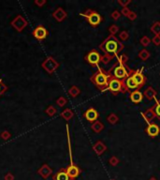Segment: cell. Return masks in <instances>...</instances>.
<instances>
[{
	"mask_svg": "<svg viewBox=\"0 0 160 180\" xmlns=\"http://www.w3.org/2000/svg\"><path fill=\"white\" fill-rule=\"evenodd\" d=\"M124 44L121 42L116 37L113 35L108 36L106 39L103 40V42L99 45V49L103 51L105 53H110L115 56H118L119 53L124 50Z\"/></svg>",
	"mask_w": 160,
	"mask_h": 180,
	"instance_id": "6da1fadb",
	"label": "cell"
},
{
	"mask_svg": "<svg viewBox=\"0 0 160 180\" xmlns=\"http://www.w3.org/2000/svg\"><path fill=\"white\" fill-rule=\"evenodd\" d=\"M108 74H109L108 90L111 91L114 96L118 95L119 93H125V92L128 91V89L126 88V85H125V81L115 78L112 74V69L109 70Z\"/></svg>",
	"mask_w": 160,
	"mask_h": 180,
	"instance_id": "7a4b0ae2",
	"label": "cell"
},
{
	"mask_svg": "<svg viewBox=\"0 0 160 180\" xmlns=\"http://www.w3.org/2000/svg\"><path fill=\"white\" fill-rule=\"evenodd\" d=\"M90 81L101 92L108 90L109 74H108V72H105L104 69L98 68L97 72L90 77Z\"/></svg>",
	"mask_w": 160,
	"mask_h": 180,
	"instance_id": "3957f363",
	"label": "cell"
},
{
	"mask_svg": "<svg viewBox=\"0 0 160 180\" xmlns=\"http://www.w3.org/2000/svg\"><path fill=\"white\" fill-rule=\"evenodd\" d=\"M117 63H115L112 66V68H113L112 75L114 76L115 78H117L119 80L125 81L126 78H128V76L130 75L131 69L128 66H126V65H123V64H120V63L117 66Z\"/></svg>",
	"mask_w": 160,
	"mask_h": 180,
	"instance_id": "277c9868",
	"label": "cell"
},
{
	"mask_svg": "<svg viewBox=\"0 0 160 180\" xmlns=\"http://www.w3.org/2000/svg\"><path fill=\"white\" fill-rule=\"evenodd\" d=\"M59 63L53 56L47 57L41 64V67L46 70L49 74H53L59 68Z\"/></svg>",
	"mask_w": 160,
	"mask_h": 180,
	"instance_id": "5b68a950",
	"label": "cell"
},
{
	"mask_svg": "<svg viewBox=\"0 0 160 180\" xmlns=\"http://www.w3.org/2000/svg\"><path fill=\"white\" fill-rule=\"evenodd\" d=\"M84 60L87 63H89L91 66L97 67L99 62H101V56H100V53H98V51L91 50L90 52H88L85 54Z\"/></svg>",
	"mask_w": 160,
	"mask_h": 180,
	"instance_id": "8992f818",
	"label": "cell"
},
{
	"mask_svg": "<svg viewBox=\"0 0 160 180\" xmlns=\"http://www.w3.org/2000/svg\"><path fill=\"white\" fill-rule=\"evenodd\" d=\"M131 75H132V77L134 78L138 86H139V90H140L147 82L146 76L143 74V67L141 68L140 69H132Z\"/></svg>",
	"mask_w": 160,
	"mask_h": 180,
	"instance_id": "52a82bcc",
	"label": "cell"
},
{
	"mask_svg": "<svg viewBox=\"0 0 160 180\" xmlns=\"http://www.w3.org/2000/svg\"><path fill=\"white\" fill-rule=\"evenodd\" d=\"M12 26L13 28L17 31V32H22L25 27L28 25L27 23V21L23 17L22 15H17L16 17L12 21V23H10Z\"/></svg>",
	"mask_w": 160,
	"mask_h": 180,
	"instance_id": "ba28073f",
	"label": "cell"
},
{
	"mask_svg": "<svg viewBox=\"0 0 160 180\" xmlns=\"http://www.w3.org/2000/svg\"><path fill=\"white\" fill-rule=\"evenodd\" d=\"M32 35L37 40H43L47 39V37L49 36V31L43 25H40L33 30Z\"/></svg>",
	"mask_w": 160,
	"mask_h": 180,
	"instance_id": "9c48e42d",
	"label": "cell"
},
{
	"mask_svg": "<svg viewBox=\"0 0 160 180\" xmlns=\"http://www.w3.org/2000/svg\"><path fill=\"white\" fill-rule=\"evenodd\" d=\"M85 19L87 20L88 23H89L93 27H97V25H100L101 22L103 21L102 16L99 13H97L96 10H94V12L89 16H87Z\"/></svg>",
	"mask_w": 160,
	"mask_h": 180,
	"instance_id": "30bf717a",
	"label": "cell"
},
{
	"mask_svg": "<svg viewBox=\"0 0 160 180\" xmlns=\"http://www.w3.org/2000/svg\"><path fill=\"white\" fill-rule=\"evenodd\" d=\"M145 132L150 136V137H156L160 134V127L156 123H150L147 125L145 128Z\"/></svg>",
	"mask_w": 160,
	"mask_h": 180,
	"instance_id": "8fae6325",
	"label": "cell"
},
{
	"mask_svg": "<svg viewBox=\"0 0 160 180\" xmlns=\"http://www.w3.org/2000/svg\"><path fill=\"white\" fill-rule=\"evenodd\" d=\"M66 170H67V173L68 174L70 180H73V179L77 178L80 176V173H81V169L77 165L73 164V162H71V164L66 168Z\"/></svg>",
	"mask_w": 160,
	"mask_h": 180,
	"instance_id": "7c38bea8",
	"label": "cell"
},
{
	"mask_svg": "<svg viewBox=\"0 0 160 180\" xmlns=\"http://www.w3.org/2000/svg\"><path fill=\"white\" fill-rule=\"evenodd\" d=\"M84 116L85 117V119L87 120L88 122H90V123H94V122H96L98 116H99V113L96 110V109H94V108H89L88 110L84 113Z\"/></svg>",
	"mask_w": 160,
	"mask_h": 180,
	"instance_id": "4fadbf2b",
	"label": "cell"
},
{
	"mask_svg": "<svg viewBox=\"0 0 160 180\" xmlns=\"http://www.w3.org/2000/svg\"><path fill=\"white\" fill-rule=\"evenodd\" d=\"M53 17L55 19L57 22H59V23H61V22H63L66 18L68 17V13L65 12V10L63 9V8L59 7L57 8L54 12H53Z\"/></svg>",
	"mask_w": 160,
	"mask_h": 180,
	"instance_id": "5bb4252c",
	"label": "cell"
},
{
	"mask_svg": "<svg viewBox=\"0 0 160 180\" xmlns=\"http://www.w3.org/2000/svg\"><path fill=\"white\" fill-rule=\"evenodd\" d=\"M141 116H143V118H144V120L146 121L147 124L152 123L154 118L156 117V112H154V106L153 105L152 107H150L145 113H141Z\"/></svg>",
	"mask_w": 160,
	"mask_h": 180,
	"instance_id": "9a60e30c",
	"label": "cell"
},
{
	"mask_svg": "<svg viewBox=\"0 0 160 180\" xmlns=\"http://www.w3.org/2000/svg\"><path fill=\"white\" fill-rule=\"evenodd\" d=\"M52 173H53L52 168L50 167L48 164H43V165L37 170V173L40 174V176H42L44 179H47V178L52 174Z\"/></svg>",
	"mask_w": 160,
	"mask_h": 180,
	"instance_id": "2e32d148",
	"label": "cell"
},
{
	"mask_svg": "<svg viewBox=\"0 0 160 180\" xmlns=\"http://www.w3.org/2000/svg\"><path fill=\"white\" fill-rule=\"evenodd\" d=\"M53 180H70L66 168H61L53 176Z\"/></svg>",
	"mask_w": 160,
	"mask_h": 180,
	"instance_id": "e0dca14e",
	"label": "cell"
},
{
	"mask_svg": "<svg viewBox=\"0 0 160 180\" xmlns=\"http://www.w3.org/2000/svg\"><path fill=\"white\" fill-rule=\"evenodd\" d=\"M93 149L95 150L97 156H101L104 152L107 150V146L102 141H97V143L93 145Z\"/></svg>",
	"mask_w": 160,
	"mask_h": 180,
	"instance_id": "ac0fdd59",
	"label": "cell"
},
{
	"mask_svg": "<svg viewBox=\"0 0 160 180\" xmlns=\"http://www.w3.org/2000/svg\"><path fill=\"white\" fill-rule=\"evenodd\" d=\"M129 98L133 103H140L143 99V94L140 90H133L132 92H130Z\"/></svg>",
	"mask_w": 160,
	"mask_h": 180,
	"instance_id": "d6986e66",
	"label": "cell"
},
{
	"mask_svg": "<svg viewBox=\"0 0 160 180\" xmlns=\"http://www.w3.org/2000/svg\"><path fill=\"white\" fill-rule=\"evenodd\" d=\"M157 95L156 90L153 88L152 86H148L147 88L143 92V96H144L148 100H153L156 99V97Z\"/></svg>",
	"mask_w": 160,
	"mask_h": 180,
	"instance_id": "ffe728a7",
	"label": "cell"
},
{
	"mask_svg": "<svg viewBox=\"0 0 160 180\" xmlns=\"http://www.w3.org/2000/svg\"><path fill=\"white\" fill-rule=\"evenodd\" d=\"M132 69H131V72H130V75L128 76V78L125 80V85H126V88L128 89V91L130 89H134V90H139V86H138L137 83L135 82L134 78L132 77Z\"/></svg>",
	"mask_w": 160,
	"mask_h": 180,
	"instance_id": "44dd1931",
	"label": "cell"
},
{
	"mask_svg": "<svg viewBox=\"0 0 160 180\" xmlns=\"http://www.w3.org/2000/svg\"><path fill=\"white\" fill-rule=\"evenodd\" d=\"M60 116H61L62 118H64L66 121H68V120H70L74 116V113H73L72 110H71V109L67 108V109H65L64 111L61 112V113H60Z\"/></svg>",
	"mask_w": 160,
	"mask_h": 180,
	"instance_id": "7402d4cb",
	"label": "cell"
},
{
	"mask_svg": "<svg viewBox=\"0 0 160 180\" xmlns=\"http://www.w3.org/2000/svg\"><path fill=\"white\" fill-rule=\"evenodd\" d=\"M104 125L102 122H100L99 120H97L96 122H94L92 124V126H91V129L93 132H95L96 133H99V132H101L102 130L104 129Z\"/></svg>",
	"mask_w": 160,
	"mask_h": 180,
	"instance_id": "603a6c76",
	"label": "cell"
},
{
	"mask_svg": "<svg viewBox=\"0 0 160 180\" xmlns=\"http://www.w3.org/2000/svg\"><path fill=\"white\" fill-rule=\"evenodd\" d=\"M80 94H81V89L79 88L78 86H76V85H72L68 89V95L70 97H72V98L78 97Z\"/></svg>",
	"mask_w": 160,
	"mask_h": 180,
	"instance_id": "cb8c5ba5",
	"label": "cell"
},
{
	"mask_svg": "<svg viewBox=\"0 0 160 180\" xmlns=\"http://www.w3.org/2000/svg\"><path fill=\"white\" fill-rule=\"evenodd\" d=\"M151 32L154 36H160V22H154L151 26Z\"/></svg>",
	"mask_w": 160,
	"mask_h": 180,
	"instance_id": "d4e9b609",
	"label": "cell"
},
{
	"mask_svg": "<svg viewBox=\"0 0 160 180\" xmlns=\"http://www.w3.org/2000/svg\"><path fill=\"white\" fill-rule=\"evenodd\" d=\"M150 52H149L148 50H146V49H142V50L140 51L139 53V57L142 60V61H145V60H147L149 57H150Z\"/></svg>",
	"mask_w": 160,
	"mask_h": 180,
	"instance_id": "484cf974",
	"label": "cell"
},
{
	"mask_svg": "<svg viewBox=\"0 0 160 180\" xmlns=\"http://www.w3.org/2000/svg\"><path fill=\"white\" fill-rule=\"evenodd\" d=\"M107 120H108V122L111 123L112 125H115L119 121V117L115 113H110L109 116H107Z\"/></svg>",
	"mask_w": 160,
	"mask_h": 180,
	"instance_id": "4316f807",
	"label": "cell"
},
{
	"mask_svg": "<svg viewBox=\"0 0 160 180\" xmlns=\"http://www.w3.org/2000/svg\"><path fill=\"white\" fill-rule=\"evenodd\" d=\"M114 58L113 56H112V54L110 53H104L103 56H101V62L104 64V65H107L108 63L111 62V60H112Z\"/></svg>",
	"mask_w": 160,
	"mask_h": 180,
	"instance_id": "83f0119b",
	"label": "cell"
},
{
	"mask_svg": "<svg viewBox=\"0 0 160 180\" xmlns=\"http://www.w3.org/2000/svg\"><path fill=\"white\" fill-rule=\"evenodd\" d=\"M154 112H156V117L160 120V99H154Z\"/></svg>",
	"mask_w": 160,
	"mask_h": 180,
	"instance_id": "f1b7e54d",
	"label": "cell"
},
{
	"mask_svg": "<svg viewBox=\"0 0 160 180\" xmlns=\"http://www.w3.org/2000/svg\"><path fill=\"white\" fill-rule=\"evenodd\" d=\"M45 113L48 114L49 116H53L54 114H56L57 113V110H56V108L53 106V105H50L46 110H45Z\"/></svg>",
	"mask_w": 160,
	"mask_h": 180,
	"instance_id": "f546056e",
	"label": "cell"
},
{
	"mask_svg": "<svg viewBox=\"0 0 160 180\" xmlns=\"http://www.w3.org/2000/svg\"><path fill=\"white\" fill-rule=\"evenodd\" d=\"M117 59H118V63L123 64V65H126V62L128 61V54L123 53V54H121L120 56H118Z\"/></svg>",
	"mask_w": 160,
	"mask_h": 180,
	"instance_id": "4dcf8cb0",
	"label": "cell"
},
{
	"mask_svg": "<svg viewBox=\"0 0 160 180\" xmlns=\"http://www.w3.org/2000/svg\"><path fill=\"white\" fill-rule=\"evenodd\" d=\"M68 103V100L66 99L65 97H59L58 99L56 100V104L59 107H64L66 104Z\"/></svg>",
	"mask_w": 160,
	"mask_h": 180,
	"instance_id": "1f68e13d",
	"label": "cell"
},
{
	"mask_svg": "<svg viewBox=\"0 0 160 180\" xmlns=\"http://www.w3.org/2000/svg\"><path fill=\"white\" fill-rule=\"evenodd\" d=\"M140 42H141V44L143 47H147L151 43V40H150V38H148L147 36H144V37H142L141 39Z\"/></svg>",
	"mask_w": 160,
	"mask_h": 180,
	"instance_id": "d6a6232c",
	"label": "cell"
},
{
	"mask_svg": "<svg viewBox=\"0 0 160 180\" xmlns=\"http://www.w3.org/2000/svg\"><path fill=\"white\" fill-rule=\"evenodd\" d=\"M128 38H129V34H128V32L125 31V30L122 31V32H121V33L119 34V39H120V40H122V41L128 40Z\"/></svg>",
	"mask_w": 160,
	"mask_h": 180,
	"instance_id": "836d02e7",
	"label": "cell"
},
{
	"mask_svg": "<svg viewBox=\"0 0 160 180\" xmlns=\"http://www.w3.org/2000/svg\"><path fill=\"white\" fill-rule=\"evenodd\" d=\"M7 90H8V86L4 84L2 79H0V97H1Z\"/></svg>",
	"mask_w": 160,
	"mask_h": 180,
	"instance_id": "e575fe53",
	"label": "cell"
},
{
	"mask_svg": "<svg viewBox=\"0 0 160 180\" xmlns=\"http://www.w3.org/2000/svg\"><path fill=\"white\" fill-rule=\"evenodd\" d=\"M120 162V160L118 159L117 157H115V156H112L111 159L109 160V163L111 164L112 166H116L118 165V163Z\"/></svg>",
	"mask_w": 160,
	"mask_h": 180,
	"instance_id": "d590c367",
	"label": "cell"
},
{
	"mask_svg": "<svg viewBox=\"0 0 160 180\" xmlns=\"http://www.w3.org/2000/svg\"><path fill=\"white\" fill-rule=\"evenodd\" d=\"M0 137H1L3 140L7 141V140L10 139V137H12V134H10V132H8V130H4V132H2L1 134H0Z\"/></svg>",
	"mask_w": 160,
	"mask_h": 180,
	"instance_id": "8d00e7d4",
	"label": "cell"
},
{
	"mask_svg": "<svg viewBox=\"0 0 160 180\" xmlns=\"http://www.w3.org/2000/svg\"><path fill=\"white\" fill-rule=\"evenodd\" d=\"M118 30H119V27L117 25H112L109 28L110 33H111V35H113V36H115V34L117 33Z\"/></svg>",
	"mask_w": 160,
	"mask_h": 180,
	"instance_id": "74e56055",
	"label": "cell"
},
{
	"mask_svg": "<svg viewBox=\"0 0 160 180\" xmlns=\"http://www.w3.org/2000/svg\"><path fill=\"white\" fill-rule=\"evenodd\" d=\"M111 16H112V18L113 19V20H115V21H117V20H119V18L121 17V12H119L118 10H114V12L111 14Z\"/></svg>",
	"mask_w": 160,
	"mask_h": 180,
	"instance_id": "f35d334b",
	"label": "cell"
},
{
	"mask_svg": "<svg viewBox=\"0 0 160 180\" xmlns=\"http://www.w3.org/2000/svg\"><path fill=\"white\" fill-rule=\"evenodd\" d=\"M130 12H131V10H130V9L128 8V7L122 8V10H121V14H122L123 16H125V17H128Z\"/></svg>",
	"mask_w": 160,
	"mask_h": 180,
	"instance_id": "ab89813d",
	"label": "cell"
},
{
	"mask_svg": "<svg viewBox=\"0 0 160 180\" xmlns=\"http://www.w3.org/2000/svg\"><path fill=\"white\" fill-rule=\"evenodd\" d=\"M131 3V0H118V4H120L123 8L128 7V5Z\"/></svg>",
	"mask_w": 160,
	"mask_h": 180,
	"instance_id": "60d3db41",
	"label": "cell"
},
{
	"mask_svg": "<svg viewBox=\"0 0 160 180\" xmlns=\"http://www.w3.org/2000/svg\"><path fill=\"white\" fill-rule=\"evenodd\" d=\"M152 41L156 46H160V36H154Z\"/></svg>",
	"mask_w": 160,
	"mask_h": 180,
	"instance_id": "b9f144b4",
	"label": "cell"
},
{
	"mask_svg": "<svg viewBox=\"0 0 160 180\" xmlns=\"http://www.w3.org/2000/svg\"><path fill=\"white\" fill-rule=\"evenodd\" d=\"M34 3L37 5V7H40V8H41V7H43L44 5L46 4V0H35L34 1Z\"/></svg>",
	"mask_w": 160,
	"mask_h": 180,
	"instance_id": "7bdbcfd3",
	"label": "cell"
},
{
	"mask_svg": "<svg viewBox=\"0 0 160 180\" xmlns=\"http://www.w3.org/2000/svg\"><path fill=\"white\" fill-rule=\"evenodd\" d=\"M137 13L136 12H131L130 13H129V15L128 16V18L130 20V21H135L136 19H137Z\"/></svg>",
	"mask_w": 160,
	"mask_h": 180,
	"instance_id": "ee69618b",
	"label": "cell"
},
{
	"mask_svg": "<svg viewBox=\"0 0 160 180\" xmlns=\"http://www.w3.org/2000/svg\"><path fill=\"white\" fill-rule=\"evenodd\" d=\"M5 180H14V176L12 173H8L5 176Z\"/></svg>",
	"mask_w": 160,
	"mask_h": 180,
	"instance_id": "f6af8a7d",
	"label": "cell"
},
{
	"mask_svg": "<svg viewBox=\"0 0 160 180\" xmlns=\"http://www.w3.org/2000/svg\"><path fill=\"white\" fill-rule=\"evenodd\" d=\"M149 180H157V178H156V177H154V176H152Z\"/></svg>",
	"mask_w": 160,
	"mask_h": 180,
	"instance_id": "bcb514c9",
	"label": "cell"
},
{
	"mask_svg": "<svg viewBox=\"0 0 160 180\" xmlns=\"http://www.w3.org/2000/svg\"><path fill=\"white\" fill-rule=\"evenodd\" d=\"M111 180H115V179H111Z\"/></svg>",
	"mask_w": 160,
	"mask_h": 180,
	"instance_id": "7dc6e473",
	"label": "cell"
}]
</instances>
